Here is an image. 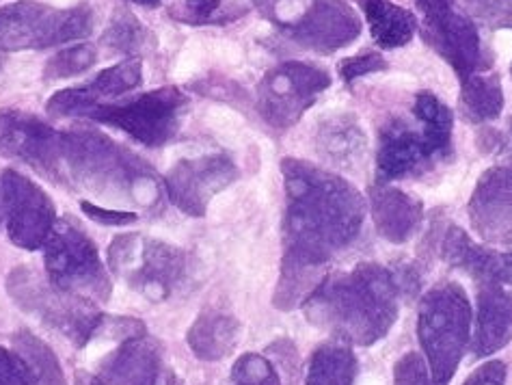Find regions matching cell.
<instances>
[{
  "mask_svg": "<svg viewBox=\"0 0 512 385\" xmlns=\"http://www.w3.org/2000/svg\"><path fill=\"white\" fill-rule=\"evenodd\" d=\"M286 187L284 264L275 290L279 310L303 305L320 271L361 232L366 199L344 178L299 158L281 163Z\"/></svg>",
  "mask_w": 512,
  "mask_h": 385,
  "instance_id": "6da1fadb",
  "label": "cell"
},
{
  "mask_svg": "<svg viewBox=\"0 0 512 385\" xmlns=\"http://www.w3.org/2000/svg\"><path fill=\"white\" fill-rule=\"evenodd\" d=\"M415 290V269L361 262L346 273L322 277L303 310L309 323L327 329L335 340L372 347L398 321L400 297Z\"/></svg>",
  "mask_w": 512,
  "mask_h": 385,
  "instance_id": "7a4b0ae2",
  "label": "cell"
},
{
  "mask_svg": "<svg viewBox=\"0 0 512 385\" xmlns=\"http://www.w3.org/2000/svg\"><path fill=\"white\" fill-rule=\"evenodd\" d=\"M61 171L67 187L109 202L154 208L163 197V184L141 156L93 130L63 132Z\"/></svg>",
  "mask_w": 512,
  "mask_h": 385,
  "instance_id": "3957f363",
  "label": "cell"
},
{
  "mask_svg": "<svg viewBox=\"0 0 512 385\" xmlns=\"http://www.w3.org/2000/svg\"><path fill=\"white\" fill-rule=\"evenodd\" d=\"M454 113L435 94L422 91L409 117H394L379 132L376 182L420 178L452 156Z\"/></svg>",
  "mask_w": 512,
  "mask_h": 385,
  "instance_id": "277c9868",
  "label": "cell"
},
{
  "mask_svg": "<svg viewBox=\"0 0 512 385\" xmlns=\"http://www.w3.org/2000/svg\"><path fill=\"white\" fill-rule=\"evenodd\" d=\"M471 305L463 286L446 282L422 297L417 338L426 355L433 385H450L471 338Z\"/></svg>",
  "mask_w": 512,
  "mask_h": 385,
  "instance_id": "5b68a950",
  "label": "cell"
},
{
  "mask_svg": "<svg viewBox=\"0 0 512 385\" xmlns=\"http://www.w3.org/2000/svg\"><path fill=\"white\" fill-rule=\"evenodd\" d=\"M11 299L20 308L39 318L46 327H52L65 338H70L76 347H85L91 338L100 336L104 314L83 297L59 290L50 280H44L31 269L11 271L7 280Z\"/></svg>",
  "mask_w": 512,
  "mask_h": 385,
  "instance_id": "8992f818",
  "label": "cell"
},
{
  "mask_svg": "<svg viewBox=\"0 0 512 385\" xmlns=\"http://www.w3.org/2000/svg\"><path fill=\"white\" fill-rule=\"evenodd\" d=\"M109 267L145 299L165 301L186 282L188 256L156 238L121 234L109 249Z\"/></svg>",
  "mask_w": 512,
  "mask_h": 385,
  "instance_id": "52a82bcc",
  "label": "cell"
},
{
  "mask_svg": "<svg viewBox=\"0 0 512 385\" xmlns=\"http://www.w3.org/2000/svg\"><path fill=\"white\" fill-rule=\"evenodd\" d=\"M91 29L93 13L85 5L55 9L33 0H20L0 7V55L76 42L87 37Z\"/></svg>",
  "mask_w": 512,
  "mask_h": 385,
  "instance_id": "ba28073f",
  "label": "cell"
},
{
  "mask_svg": "<svg viewBox=\"0 0 512 385\" xmlns=\"http://www.w3.org/2000/svg\"><path fill=\"white\" fill-rule=\"evenodd\" d=\"M46 269L50 282L87 301H109L111 280L96 243L72 219H61L46 241Z\"/></svg>",
  "mask_w": 512,
  "mask_h": 385,
  "instance_id": "9c48e42d",
  "label": "cell"
},
{
  "mask_svg": "<svg viewBox=\"0 0 512 385\" xmlns=\"http://www.w3.org/2000/svg\"><path fill=\"white\" fill-rule=\"evenodd\" d=\"M186 109L188 98L178 87H160L119 104L100 102L83 117L119 128L150 148H160L178 135Z\"/></svg>",
  "mask_w": 512,
  "mask_h": 385,
  "instance_id": "30bf717a",
  "label": "cell"
},
{
  "mask_svg": "<svg viewBox=\"0 0 512 385\" xmlns=\"http://www.w3.org/2000/svg\"><path fill=\"white\" fill-rule=\"evenodd\" d=\"M422 13V35L437 55L461 78L482 74L491 65L476 22L456 7L454 0H415Z\"/></svg>",
  "mask_w": 512,
  "mask_h": 385,
  "instance_id": "8fae6325",
  "label": "cell"
},
{
  "mask_svg": "<svg viewBox=\"0 0 512 385\" xmlns=\"http://www.w3.org/2000/svg\"><path fill=\"white\" fill-rule=\"evenodd\" d=\"M329 85L327 70L303 61H286L268 70L258 85V111L268 126L286 130L312 109Z\"/></svg>",
  "mask_w": 512,
  "mask_h": 385,
  "instance_id": "7c38bea8",
  "label": "cell"
},
{
  "mask_svg": "<svg viewBox=\"0 0 512 385\" xmlns=\"http://www.w3.org/2000/svg\"><path fill=\"white\" fill-rule=\"evenodd\" d=\"M0 223L7 225L13 245L22 249L44 247L55 228V204L29 180L16 171L0 174Z\"/></svg>",
  "mask_w": 512,
  "mask_h": 385,
  "instance_id": "4fadbf2b",
  "label": "cell"
},
{
  "mask_svg": "<svg viewBox=\"0 0 512 385\" xmlns=\"http://www.w3.org/2000/svg\"><path fill=\"white\" fill-rule=\"evenodd\" d=\"M63 132L42 119L16 109L0 111V156L33 167L44 178L63 184Z\"/></svg>",
  "mask_w": 512,
  "mask_h": 385,
  "instance_id": "5bb4252c",
  "label": "cell"
},
{
  "mask_svg": "<svg viewBox=\"0 0 512 385\" xmlns=\"http://www.w3.org/2000/svg\"><path fill=\"white\" fill-rule=\"evenodd\" d=\"M240 171L232 158L225 154L184 158L165 178V191L175 208L184 215H206L210 202L234 184Z\"/></svg>",
  "mask_w": 512,
  "mask_h": 385,
  "instance_id": "9a60e30c",
  "label": "cell"
},
{
  "mask_svg": "<svg viewBox=\"0 0 512 385\" xmlns=\"http://www.w3.org/2000/svg\"><path fill=\"white\" fill-rule=\"evenodd\" d=\"M467 215L484 243L512 245V154L480 176Z\"/></svg>",
  "mask_w": 512,
  "mask_h": 385,
  "instance_id": "2e32d148",
  "label": "cell"
},
{
  "mask_svg": "<svg viewBox=\"0 0 512 385\" xmlns=\"http://www.w3.org/2000/svg\"><path fill=\"white\" fill-rule=\"evenodd\" d=\"M284 35L307 50L329 55L355 42L361 35V20L344 0H316Z\"/></svg>",
  "mask_w": 512,
  "mask_h": 385,
  "instance_id": "e0dca14e",
  "label": "cell"
},
{
  "mask_svg": "<svg viewBox=\"0 0 512 385\" xmlns=\"http://www.w3.org/2000/svg\"><path fill=\"white\" fill-rule=\"evenodd\" d=\"M143 81V65L139 59L121 61L113 68L100 72L93 81L70 87L48 100V113L55 117H83L93 106L128 94Z\"/></svg>",
  "mask_w": 512,
  "mask_h": 385,
  "instance_id": "ac0fdd59",
  "label": "cell"
},
{
  "mask_svg": "<svg viewBox=\"0 0 512 385\" xmlns=\"http://www.w3.org/2000/svg\"><path fill=\"white\" fill-rule=\"evenodd\" d=\"M441 258L478 284L512 286V251L480 245L458 225H448L443 234Z\"/></svg>",
  "mask_w": 512,
  "mask_h": 385,
  "instance_id": "d6986e66",
  "label": "cell"
},
{
  "mask_svg": "<svg viewBox=\"0 0 512 385\" xmlns=\"http://www.w3.org/2000/svg\"><path fill=\"white\" fill-rule=\"evenodd\" d=\"M98 377L104 385H180L165 368L160 351L143 336L121 342L104 360Z\"/></svg>",
  "mask_w": 512,
  "mask_h": 385,
  "instance_id": "ffe728a7",
  "label": "cell"
},
{
  "mask_svg": "<svg viewBox=\"0 0 512 385\" xmlns=\"http://www.w3.org/2000/svg\"><path fill=\"white\" fill-rule=\"evenodd\" d=\"M368 193L374 228L385 241L394 245L409 243L422 230L424 204L420 199L379 182Z\"/></svg>",
  "mask_w": 512,
  "mask_h": 385,
  "instance_id": "44dd1931",
  "label": "cell"
},
{
  "mask_svg": "<svg viewBox=\"0 0 512 385\" xmlns=\"http://www.w3.org/2000/svg\"><path fill=\"white\" fill-rule=\"evenodd\" d=\"M512 340V286L480 284L474 355L489 357Z\"/></svg>",
  "mask_w": 512,
  "mask_h": 385,
  "instance_id": "7402d4cb",
  "label": "cell"
},
{
  "mask_svg": "<svg viewBox=\"0 0 512 385\" xmlns=\"http://www.w3.org/2000/svg\"><path fill=\"white\" fill-rule=\"evenodd\" d=\"M240 334V323L232 314L204 310L197 316L193 327L188 329L186 342L199 360L219 362L238 347Z\"/></svg>",
  "mask_w": 512,
  "mask_h": 385,
  "instance_id": "603a6c76",
  "label": "cell"
},
{
  "mask_svg": "<svg viewBox=\"0 0 512 385\" xmlns=\"http://www.w3.org/2000/svg\"><path fill=\"white\" fill-rule=\"evenodd\" d=\"M318 154L335 167L350 169L363 161L368 141L363 130L357 126L353 117H335L320 126L318 132Z\"/></svg>",
  "mask_w": 512,
  "mask_h": 385,
  "instance_id": "cb8c5ba5",
  "label": "cell"
},
{
  "mask_svg": "<svg viewBox=\"0 0 512 385\" xmlns=\"http://www.w3.org/2000/svg\"><path fill=\"white\" fill-rule=\"evenodd\" d=\"M361 9L372 39L385 50L407 46L417 31L413 11L389 3V0H361Z\"/></svg>",
  "mask_w": 512,
  "mask_h": 385,
  "instance_id": "d4e9b609",
  "label": "cell"
},
{
  "mask_svg": "<svg viewBox=\"0 0 512 385\" xmlns=\"http://www.w3.org/2000/svg\"><path fill=\"white\" fill-rule=\"evenodd\" d=\"M357 370V355L350 344L331 340L309 357L305 385H355Z\"/></svg>",
  "mask_w": 512,
  "mask_h": 385,
  "instance_id": "484cf974",
  "label": "cell"
},
{
  "mask_svg": "<svg viewBox=\"0 0 512 385\" xmlns=\"http://www.w3.org/2000/svg\"><path fill=\"white\" fill-rule=\"evenodd\" d=\"M463 115L471 124L495 122L504 109L502 81L497 74H474L463 81L461 89Z\"/></svg>",
  "mask_w": 512,
  "mask_h": 385,
  "instance_id": "4316f807",
  "label": "cell"
},
{
  "mask_svg": "<svg viewBox=\"0 0 512 385\" xmlns=\"http://www.w3.org/2000/svg\"><path fill=\"white\" fill-rule=\"evenodd\" d=\"M13 349L22 357L26 368L31 370L37 385H67L55 351L44 340L33 336L29 329H20L13 336Z\"/></svg>",
  "mask_w": 512,
  "mask_h": 385,
  "instance_id": "83f0119b",
  "label": "cell"
},
{
  "mask_svg": "<svg viewBox=\"0 0 512 385\" xmlns=\"http://www.w3.org/2000/svg\"><path fill=\"white\" fill-rule=\"evenodd\" d=\"M102 44L113 52H121V55H128L134 59L147 48L154 46V35L147 31L132 13L119 11L109 29H106Z\"/></svg>",
  "mask_w": 512,
  "mask_h": 385,
  "instance_id": "f1b7e54d",
  "label": "cell"
},
{
  "mask_svg": "<svg viewBox=\"0 0 512 385\" xmlns=\"http://www.w3.org/2000/svg\"><path fill=\"white\" fill-rule=\"evenodd\" d=\"M245 9L234 7L225 0H199V3H182L171 7V16L184 24H227L242 16Z\"/></svg>",
  "mask_w": 512,
  "mask_h": 385,
  "instance_id": "f546056e",
  "label": "cell"
},
{
  "mask_svg": "<svg viewBox=\"0 0 512 385\" xmlns=\"http://www.w3.org/2000/svg\"><path fill=\"white\" fill-rule=\"evenodd\" d=\"M98 61V48L93 44H76L57 52L55 57L48 59L44 68L46 81H63V78L78 76L91 70Z\"/></svg>",
  "mask_w": 512,
  "mask_h": 385,
  "instance_id": "4dcf8cb0",
  "label": "cell"
},
{
  "mask_svg": "<svg viewBox=\"0 0 512 385\" xmlns=\"http://www.w3.org/2000/svg\"><path fill=\"white\" fill-rule=\"evenodd\" d=\"M232 385H281V379L271 360L245 353L232 368Z\"/></svg>",
  "mask_w": 512,
  "mask_h": 385,
  "instance_id": "1f68e13d",
  "label": "cell"
},
{
  "mask_svg": "<svg viewBox=\"0 0 512 385\" xmlns=\"http://www.w3.org/2000/svg\"><path fill=\"white\" fill-rule=\"evenodd\" d=\"M467 7L491 29H512V0H467Z\"/></svg>",
  "mask_w": 512,
  "mask_h": 385,
  "instance_id": "d6a6232c",
  "label": "cell"
},
{
  "mask_svg": "<svg viewBox=\"0 0 512 385\" xmlns=\"http://www.w3.org/2000/svg\"><path fill=\"white\" fill-rule=\"evenodd\" d=\"M394 385H433L428 364L415 351L404 353L394 366Z\"/></svg>",
  "mask_w": 512,
  "mask_h": 385,
  "instance_id": "836d02e7",
  "label": "cell"
},
{
  "mask_svg": "<svg viewBox=\"0 0 512 385\" xmlns=\"http://www.w3.org/2000/svg\"><path fill=\"white\" fill-rule=\"evenodd\" d=\"M383 70H387L385 57L379 55V52H372V50L361 52V55H355V57H348L340 63V76H342V81L348 85H353L361 76L383 72Z\"/></svg>",
  "mask_w": 512,
  "mask_h": 385,
  "instance_id": "e575fe53",
  "label": "cell"
},
{
  "mask_svg": "<svg viewBox=\"0 0 512 385\" xmlns=\"http://www.w3.org/2000/svg\"><path fill=\"white\" fill-rule=\"evenodd\" d=\"M0 385H37L16 351L0 347Z\"/></svg>",
  "mask_w": 512,
  "mask_h": 385,
  "instance_id": "d590c367",
  "label": "cell"
},
{
  "mask_svg": "<svg viewBox=\"0 0 512 385\" xmlns=\"http://www.w3.org/2000/svg\"><path fill=\"white\" fill-rule=\"evenodd\" d=\"M80 208L85 210V215L91 217L93 221L104 223V225H128L139 219V215L134 210H111V208H100L89 199L80 202Z\"/></svg>",
  "mask_w": 512,
  "mask_h": 385,
  "instance_id": "8d00e7d4",
  "label": "cell"
},
{
  "mask_svg": "<svg viewBox=\"0 0 512 385\" xmlns=\"http://www.w3.org/2000/svg\"><path fill=\"white\" fill-rule=\"evenodd\" d=\"M506 364L504 362H487L478 366L474 373H471L463 385H506Z\"/></svg>",
  "mask_w": 512,
  "mask_h": 385,
  "instance_id": "74e56055",
  "label": "cell"
},
{
  "mask_svg": "<svg viewBox=\"0 0 512 385\" xmlns=\"http://www.w3.org/2000/svg\"><path fill=\"white\" fill-rule=\"evenodd\" d=\"M74 385H104L100 377L96 375H89V373H83V370H78L76 373V379H74Z\"/></svg>",
  "mask_w": 512,
  "mask_h": 385,
  "instance_id": "f35d334b",
  "label": "cell"
},
{
  "mask_svg": "<svg viewBox=\"0 0 512 385\" xmlns=\"http://www.w3.org/2000/svg\"><path fill=\"white\" fill-rule=\"evenodd\" d=\"M128 3H134V5H141V7H158L163 0H128Z\"/></svg>",
  "mask_w": 512,
  "mask_h": 385,
  "instance_id": "ab89813d",
  "label": "cell"
},
{
  "mask_svg": "<svg viewBox=\"0 0 512 385\" xmlns=\"http://www.w3.org/2000/svg\"><path fill=\"white\" fill-rule=\"evenodd\" d=\"M253 3H255V7H258L260 11H264L266 7H271L275 0H253Z\"/></svg>",
  "mask_w": 512,
  "mask_h": 385,
  "instance_id": "60d3db41",
  "label": "cell"
},
{
  "mask_svg": "<svg viewBox=\"0 0 512 385\" xmlns=\"http://www.w3.org/2000/svg\"><path fill=\"white\" fill-rule=\"evenodd\" d=\"M186 3H199V0H186Z\"/></svg>",
  "mask_w": 512,
  "mask_h": 385,
  "instance_id": "b9f144b4",
  "label": "cell"
},
{
  "mask_svg": "<svg viewBox=\"0 0 512 385\" xmlns=\"http://www.w3.org/2000/svg\"><path fill=\"white\" fill-rule=\"evenodd\" d=\"M0 68H3V57H0Z\"/></svg>",
  "mask_w": 512,
  "mask_h": 385,
  "instance_id": "7bdbcfd3",
  "label": "cell"
},
{
  "mask_svg": "<svg viewBox=\"0 0 512 385\" xmlns=\"http://www.w3.org/2000/svg\"><path fill=\"white\" fill-rule=\"evenodd\" d=\"M510 72H512V68H510Z\"/></svg>",
  "mask_w": 512,
  "mask_h": 385,
  "instance_id": "ee69618b",
  "label": "cell"
}]
</instances>
